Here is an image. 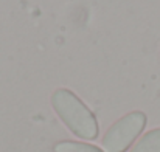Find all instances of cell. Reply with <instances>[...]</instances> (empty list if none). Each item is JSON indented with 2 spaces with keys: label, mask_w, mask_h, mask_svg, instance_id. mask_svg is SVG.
Here are the masks:
<instances>
[{
  "label": "cell",
  "mask_w": 160,
  "mask_h": 152,
  "mask_svg": "<svg viewBox=\"0 0 160 152\" xmlns=\"http://www.w3.org/2000/svg\"><path fill=\"white\" fill-rule=\"evenodd\" d=\"M52 107L68 130L82 140H97L100 127L95 113L68 89H58L52 95Z\"/></svg>",
  "instance_id": "obj_1"
},
{
  "label": "cell",
  "mask_w": 160,
  "mask_h": 152,
  "mask_svg": "<svg viewBox=\"0 0 160 152\" xmlns=\"http://www.w3.org/2000/svg\"><path fill=\"white\" fill-rule=\"evenodd\" d=\"M148 123L142 110H134L117 120L103 137V148L106 152H126L140 137Z\"/></svg>",
  "instance_id": "obj_2"
},
{
  "label": "cell",
  "mask_w": 160,
  "mask_h": 152,
  "mask_svg": "<svg viewBox=\"0 0 160 152\" xmlns=\"http://www.w3.org/2000/svg\"><path fill=\"white\" fill-rule=\"evenodd\" d=\"M131 152H160V127L146 132Z\"/></svg>",
  "instance_id": "obj_3"
},
{
  "label": "cell",
  "mask_w": 160,
  "mask_h": 152,
  "mask_svg": "<svg viewBox=\"0 0 160 152\" xmlns=\"http://www.w3.org/2000/svg\"><path fill=\"white\" fill-rule=\"evenodd\" d=\"M53 152H104V151H101V148H98L95 145H90V143L62 140V141H58L53 146Z\"/></svg>",
  "instance_id": "obj_4"
}]
</instances>
